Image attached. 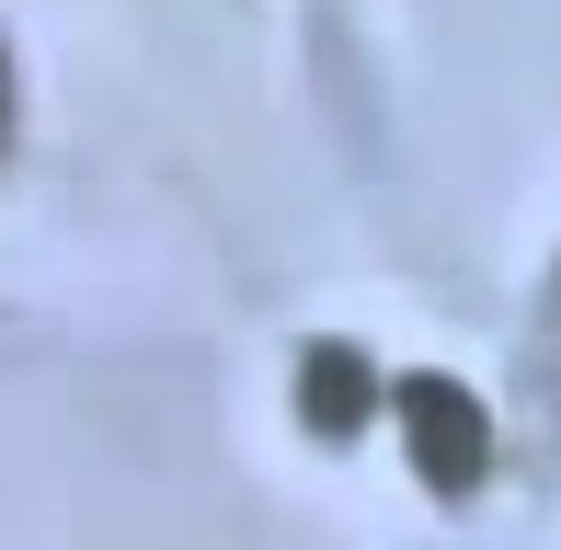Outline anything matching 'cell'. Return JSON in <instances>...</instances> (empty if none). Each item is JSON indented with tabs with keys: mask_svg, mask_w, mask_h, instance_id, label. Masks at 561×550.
Returning a JSON list of instances; mask_svg holds the SVG:
<instances>
[{
	"mask_svg": "<svg viewBox=\"0 0 561 550\" xmlns=\"http://www.w3.org/2000/svg\"><path fill=\"white\" fill-rule=\"evenodd\" d=\"M390 424H401V459H413L436 493H481V470H493V413H481V390L413 367V379H390Z\"/></svg>",
	"mask_w": 561,
	"mask_h": 550,
	"instance_id": "obj_1",
	"label": "cell"
},
{
	"mask_svg": "<svg viewBox=\"0 0 561 550\" xmlns=\"http://www.w3.org/2000/svg\"><path fill=\"white\" fill-rule=\"evenodd\" d=\"M298 413H310V436H355L367 413H390V379L355 344H310L298 356Z\"/></svg>",
	"mask_w": 561,
	"mask_h": 550,
	"instance_id": "obj_2",
	"label": "cell"
},
{
	"mask_svg": "<svg viewBox=\"0 0 561 550\" xmlns=\"http://www.w3.org/2000/svg\"><path fill=\"white\" fill-rule=\"evenodd\" d=\"M0 149H12V58H0Z\"/></svg>",
	"mask_w": 561,
	"mask_h": 550,
	"instance_id": "obj_3",
	"label": "cell"
}]
</instances>
